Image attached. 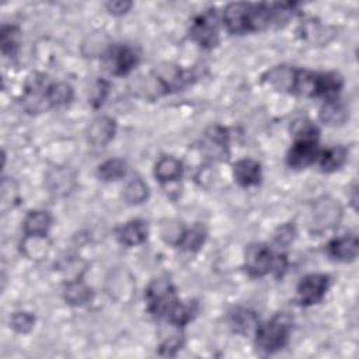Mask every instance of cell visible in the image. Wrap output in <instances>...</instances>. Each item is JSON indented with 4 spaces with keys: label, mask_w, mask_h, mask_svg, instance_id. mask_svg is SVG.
<instances>
[{
    "label": "cell",
    "mask_w": 359,
    "mask_h": 359,
    "mask_svg": "<svg viewBox=\"0 0 359 359\" xmlns=\"http://www.w3.org/2000/svg\"><path fill=\"white\" fill-rule=\"evenodd\" d=\"M52 226V216L46 210H29L22 222L24 237H46Z\"/></svg>",
    "instance_id": "cell-16"
},
{
    "label": "cell",
    "mask_w": 359,
    "mask_h": 359,
    "mask_svg": "<svg viewBox=\"0 0 359 359\" xmlns=\"http://www.w3.org/2000/svg\"><path fill=\"white\" fill-rule=\"evenodd\" d=\"M63 296L65 300L72 306H84L91 302L93 293L91 289L80 279H73L66 283Z\"/></svg>",
    "instance_id": "cell-22"
},
{
    "label": "cell",
    "mask_w": 359,
    "mask_h": 359,
    "mask_svg": "<svg viewBox=\"0 0 359 359\" xmlns=\"http://www.w3.org/2000/svg\"><path fill=\"white\" fill-rule=\"evenodd\" d=\"M147 196H149L147 184L140 177L132 178L126 184L122 192V198L128 205H140L147 199Z\"/></svg>",
    "instance_id": "cell-23"
},
{
    "label": "cell",
    "mask_w": 359,
    "mask_h": 359,
    "mask_svg": "<svg viewBox=\"0 0 359 359\" xmlns=\"http://www.w3.org/2000/svg\"><path fill=\"white\" fill-rule=\"evenodd\" d=\"M182 346V335L178 332L172 337H168L167 339H164L160 346H158V351L161 355H165V356H172L175 355V352Z\"/></svg>",
    "instance_id": "cell-29"
},
{
    "label": "cell",
    "mask_w": 359,
    "mask_h": 359,
    "mask_svg": "<svg viewBox=\"0 0 359 359\" xmlns=\"http://www.w3.org/2000/svg\"><path fill=\"white\" fill-rule=\"evenodd\" d=\"M330 287V278L325 273H310L300 279L296 287L297 302L302 306L320 303Z\"/></svg>",
    "instance_id": "cell-8"
},
{
    "label": "cell",
    "mask_w": 359,
    "mask_h": 359,
    "mask_svg": "<svg viewBox=\"0 0 359 359\" xmlns=\"http://www.w3.org/2000/svg\"><path fill=\"white\" fill-rule=\"evenodd\" d=\"M259 321L254 311L243 307H237L230 313V325L231 328L241 335H248L255 332Z\"/></svg>",
    "instance_id": "cell-20"
},
{
    "label": "cell",
    "mask_w": 359,
    "mask_h": 359,
    "mask_svg": "<svg viewBox=\"0 0 359 359\" xmlns=\"http://www.w3.org/2000/svg\"><path fill=\"white\" fill-rule=\"evenodd\" d=\"M20 31L14 25H4L1 28V52L4 56L14 57L18 49Z\"/></svg>",
    "instance_id": "cell-26"
},
{
    "label": "cell",
    "mask_w": 359,
    "mask_h": 359,
    "mask_svg": "<svg viewBox=\"0 0 359 359\" xmlns=\"http://www.w3.org/2000/svg\"><path fill=\"white\" fill-rule=\"evenodd\" d=\"M296 7V3H229L223 10L222 22L233 35L259 32L286 24Z\"/></svg>",
    "instance_id": "cell-1"
},
{
    "label": "cell",
    "mask_w": 359,
    "mask_h": 359,
    "mask_svg": "<svg viewBox=\"0 0 359 359\" xmlns=\"http://www.w3.org/2000/svg\"><path fill=\"white\" fill-rule=\"evenodd\" d=\"M205 238H206V231H205L203 226L195 224L189 229L185 227L184 236H182L178 247H181L187 251H196L202 247V244L205 243Z\"/></svg>",
    "instance_id": "cell-25"
},
{
    "label": "cell",
    "mask_w": 359,
    "mask_h": 359,
    "mask_svg": "<svg viewBox=\"0 0 359 359\" xmlns=\"http://www.w3.org/2000/svg\"><path fill=\"white\" fill-rule=\"evenodd\" d=\"M346 157H348L346 147L338 144V146H332L321 150L317 163L323 172H334L345 164Z\"/></svg>",
    "instance_id": "cell-19"
},
{
    "label": "cell",
    "mask_w": 359,
    "mask_h": 359,
    "mask_svg": "<svg viewBox=\"0 0 359 359\" xmlns=\"http://www.w3.org/2000/svg\"><path fill=\"white\" fill-rule=\"evenodd\" d=\"M191 38L205 49H210L219 43V17L215 8L205 10L196 15L191 24Z\"/></svg>",
    "instance_id": "cell-5"
},
{
    "label": "cell",
    "mask_w": 359,
    "mask_h": 359,
    "mask_svg": "<svg viewBox=\"0 0 359 359\" xmlns=\"http://www.w3.org/2000/svg\"><path fill=\"white\" fill-rule=\"evenodd\" d=\"M184 174L182 161L174 156H163L154 165V177L160 184L177 181Z\"/></svg>",
    "instance_id": "cell-17"
},
{
    "label": "cell",
    "mask_w": 359,
    "mask_h": 359,
    "mask_svg": "<svg viewBox=\"0 0 359 359\" xmlns=\"http://www.w3.org/2000/svg\"><path fill=\"white\" fill-rule=\"evenodd\" d=\"M318 116L323 123L330 126H337L346 122L349 112L342 101H339L338 98H334V100L324 101V104L320 108Z\"/></svg>",
    "instance_id": "cell-18"
},
{
    "label": "cell",
    "mask_w": 359,
    "mask_h": 359,
    "mask_svg": "<svg viewBox=\"0 0 359 359\" xmlns=\"http://www.w3.org/2000/svg\"><path fill=\"white\" fill-rule=\"evenodd\" d=\"M206 139L203 149L209 157L213 160H224L229 156V132L220 125L210 126L206 130Z\"/></svg>",
    "instance_id": "cell-10"
},
{
    "label": "cell",
    "mask_w": 359,
    "mask_h": 359,
    "mask_svg": "<svg viewBox=\"0 0 359 359\" xmlns=\"http://www.w3.org/2000/svg\"><path fill=\"white\" fill-rule=\"evenodd\" d=\"M116 238L126 247L143 244L147 238V224L144 220L133 219L116 229Z\"/></svg>",
    "instance_id": "cell-15"
},
{
    "label": "cell",
    "mask_w": 359,
    "mask_h": 359,
    "mask_svg": "<svg viewBox=\"0 0 359 359\" xmlns=\"http://www.w3.org/2000/svg\"><path fill=\"white\" fill-rule=\"evenodd\" d=\"M342 215L339 203L331 198H321L314 208V226L320 229L334 227Z\"/></svg>",
    "instance_id": "cell-14"
},
{
    "label": "cell",
    "mask_w": 359,
    "mask_h": 359,
    "mask_svg": "<svg viewBox=\"0 0 359 359\" xmlns=\"http://www.w3.org/2000/svg\"><path fill=\"white\" fill-rule=\"evenodd\" d=\"M296 67L293 66H286V65H279L262 74V81L268 83L272 88L276 91L287 93L292 94L293 91V84H294V77H296Z\"/></svg>",
    "instance_id": "cell-11"
},
{
    "label": "cell",
    "mask_w": 359,
    "mask_h": 359,
    "mask_svg": "<svg viewBox=\"0 0 359 359\" xmlns=\"http://www.w3.org/2000/svg\"><path fill=\"white\" fill-rule=\"evenodd\" d=\"M107 10L109 14H114V15H123L126 14L130 7H132V3L130 1H123V0H118V1H108L105 4Z\"/></svg>",
    "instance_id": "cell-32"
},
{
    "label": "cell",
    "mask_w": 359,
    "mask_h": 359,
    "mask_svg": "<svg viewBox=\"0 0 359 359\" xmlns=\"http://www.w3.org/2000/svg\"><path fill=\"white\" fill-rule=\"evenodd\" d=\"M359 241L355 234H345L335 237L327 244V254L335 261L351 262L358 257Z\"/></svg>",
    "instance_id": "cell-9"
},
{
    "label": "cell",
    "mask_w": 359,
    "mask_h": 359,
    "mask_svg": "<svg viewBox=\"0 0 359 359\" xmlns=\"http://www.w3.org/2000/svg\"><path fill=\"white\" fill-rule=\"evenodd\" d=\"M105 70L112 76H126L139 63V56L128 45H112L104 53Z\"/></svg>",
    "instance_id": "cell-6"
},
{
    "label": "cell",
    "mask_w": 359,
    "mask_h": 359,
    "mask_svg": "<svg viewBox=\"0 0 359 359\" xmlns=\"http://www.w3.org/2000/svg\"><path fill=\"white\" fill-rule=\"evenodd\" d=\"M294 236V227L290 224H283L278 229V233L275 234V243L279 245H287L292 243Z\"/></svg>",
    "instance_id": "cell-31"
},
{
    "label": "cell",
    "mask_w": 359,
    "mask_h": 359,
    "mask_svg": "<svg viewBox=\"0 0 359 359\" xmlns=\"http://www.w3.org/2000/svg\"><path fill=\"white\" fill-rule=\"evenodd\" d=\"M244 268L252 278H262L271 272L279 276L287 268V258L285 254H275L265 243H252L244 251Z\"/></svg>",
    "instance_id": "cell-3"
},
{
    "label": "cell",
    "mask_w": 359,
    "mask_h": 359,
    "mask_svg": "<svg viewBox=\"0 0 359 359\" xmlns=\"http://www.w3.org/2000/svg\"><path fill=\"white\" fill-rule=\"evenodd\" d=\"M321 150L317 137H296L287 151L286 163L293 170L307 168L317 163Z\"/></svg>",
    "instance_id": "cell-7"
},
{
    "label": "cell",
    "mask_w": 359,
    "mask_h": 359,
    "mask_svg": "<svg viewBox=\"0 0 359 359\" xmlns=\"http://www.w3.org/2000/svg\"><path fill=\"white\" fill-rule=\"evenodd\" d=\"M147 310L156 318L170 321L181 304L177 289L167 278L153 279L144 293Z\"/></svg>",
    "instance_id": "cell-4"
},
{
    "label": "cell",
    "mask_w": 359,
    "mask_h": 359,
    "mask_svg": "<svg viewBox=\"0 0 359 359\" xmlns=\"http://www.w3.org/2000/svg\"><path fill=\"white\" fill-rule=\"evenodd\" d=\"M292 331V318L287 313H276L271 320L258 324L254 337L255 346L264 355H272L286 346Z\"/></svg>",
    "instance_id": "cell-2"
},
{
    "label": "cell",
    "mask_w": 359,
    "mask_h": 359,
    "mask_svg": "<svg viewBox=\"0 0 359 359\" xmlns=\"http://www.w3.org/2000/svg\"><path fill=\"white\" fill-rule=\"evenodd\" d=\"M126 174V163L119 158H109L98 165L97 175L104 182L121 180Z\"/></svg>",
    "instance_id": "cell-24"
},
{
    "label": "cell",
    "mask_w": 359,
    "mask_h": 359,
    "mask_svg": "<svg viewBox=\"0 0 359 359\" xmlns=\"http://www.w3.org/2000/svg\"><path fill=\"white\" fill-rule=\"evenodd\" d=\"M73 95H74L73 87L65 81L50 83L46 86V90H45L46 104L49 108H56V107H62L72 102Z\"/></svg>",
    "instance_id": "cell-21"
},
{
    "label": "cell",
    "mask_w": 359,
    "mask_h": 359,
    "mask_svg": "<svg viewBox=\"0 0 359 359\" xmlns=\"http://www.w3.org/2000/svg\"><path fill=\"white\" fill-rule=\"evenodd\" d=\"M233 177L234 181L244 188L255 187L262 178L261 164L254 158H241L233 165Z\"/></svg>",
    "instance_id": "cell-12"
},
{
    "label": "cell",
    "mask_w": 359,
    "mask_h": 359,
    "mask_svg": "<svg viewBox=\"0 0 359 359\" xmlns=\"http://www.w3.org/2000/svg\"><path fill=\"white\" fill-rule=\"evenodd\" d=\"M184 231H185V227H184L181 223H178V222H170V224L163 229L161 236H163V238H164L167 243H170V244L178 247L180 243H181V238H182V236H184Z\"/></svg>",
    "instance_id": "cell-28"
},
{
    "label": "cell",
    "mask_w": 359,
    "mask_h": 359,
    "mask_svg": "<svg viewBox=\"0 0 359 359\" xmlns=\"http://www.w3.org/2000/svg\"><path fill=\"white\" fill-rule=\"evenodd\" d=\"M108 88H109V84L107 81H104V80L97 81L93 95H91V100H90V102L93 104L94 108H98L102 105V102L108 94Z\"/></svg>",
    "instance_id": "cell-30"
},
{
    "label": "cell",
    "mask_w": 359,
    "mask_h": 359,
    "mask_svg": "<svg viewBox=\"0 0 359 359\" xmlns=\"http://www.w3.org/2000/svg\"><path fill=\"white\" fill-rule=\"evenodd\" d=\"M115 135V121L109 116H97L87 129V139L95 147L107 146Z\"/></svg>",
    "instance_id": "cell-13"
},
{
    "label": "cell",
    "mask_w": 359,
    "mask_h": 359,
    "mask_svg": "<svg viewBox=\"0 0 359 359\" xmlns=\"http://www.w3.org/2000/svg\"><path fill=\"white\" fill-rule=\"evenodd\" d=\"M34 324H35V317L28 311H17V313H13V316L10 317V327L20 334L29 332Z\"/></svg>",
    "instance_id": "cell-27"
}]
</instances>
